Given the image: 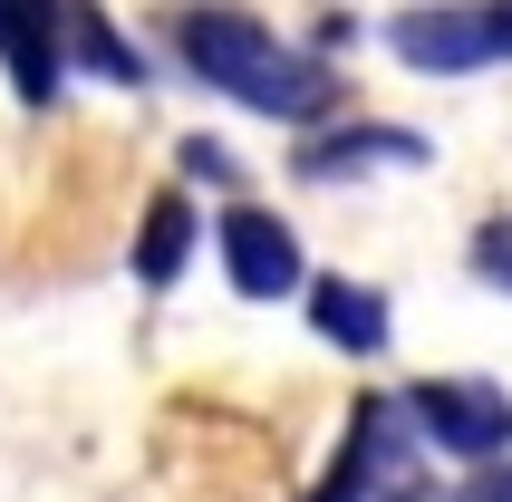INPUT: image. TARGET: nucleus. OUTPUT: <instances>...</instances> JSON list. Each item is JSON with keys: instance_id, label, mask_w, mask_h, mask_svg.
<instances>
[{"instance_id": "6", "label": "nucleus", "mask_w": 512, "mask_h": 502, "mask_svg": "<svg viewBox=\"0 0 512 502\" xmlns=\"http://www.w3.org/2000/svg\"><path fill=\"white\" fill-rule=\"evenodd\" d=\"M223 271L242 300H281L300 290V242H290L281 213H261V203H232L223 213Z\"/></svg>"}, {"instance_id": "4", "label": "nucleus", "mask_w": 512, "mask_h": 502, "mask_svg": "<svg viewBox=\"0 0 512 502\" xmlns=\"http://www.w3.org/2000/svg\"><path fill=\"white\" fill-rule=\"evenodd\" d=\"M0 68L20 107H49L68 78V0H0Z\"/></svg>"}, {"instance_id": "12", "label": "nucleus", "mask_w": 512, "mask_h": 502, "mask_svg": "<svg viewBox=\"0 0 512 502\" xmlns=\"http://www.w3.org/2000/svg\"><path fill=\"white\" fill-rule=\"evenodd\" d=\"M455 502H512V474H503V464H484V474L464 483V493H455Z\"/></svg>"}, {"instance_id": "7", "label": "nucleus", "mask_w": 512, "mask_h": 502, "mask_svg": "<svg viewBox=\"0 0 512 502\" xmlns=\"http://www.w3.org/2000/svg\"><path fill=\"white\" fill-rule=\"evenodd\" d=\"M435 145L426 136H406V126H339V136H310L300 145V174L310 184H348V174H377V165H426Z\"/></svg>"}, {"instance_id": "2", "label": "nucleus", "mask_w": 512, "mask_h": 502, "mask_svg": "<svg viewBox=\"0 0 512 502\" xmlns=\"http://www.w3.org/2000/svg\"><path fill=\"white\" fill-rule=\"evenodd\" d=\"M406 416L426 425L445 454H464L474 474L512 454V396L493 387V377H426V387L406 396Z\"/></svg>"}, {"instance_id": "13", "label": "nucleus", "mask_w": 512, "mask_h": 502, "mask_svg": "<svg viewBox=\"0 0 512 502\" xmlns=\"http://www.w3.org/2000/svg\"><path fill=\"white\" fill-rule=\"evenodd\" d=\"M493 10V39H503V58H512V0H484Z\"/></svg>"}, {"instance_id": "5", "label": "nucleus", "mask_w": 512, "mask_h": 502, "mask_svg": "<svg viewBox=\"0 0 512 502\" xmlns=\"http://www.w3.org/2000/svg\"><path fill=\"white\" fill-rule=\"evenodd\" d=\"M397 454H406V406L368 396V406L348 416L339 454H329V474L310 483V502H377V483L397 474Z\"/></svg>"}, {"instance_id": "1", "label": "nucleus", "mask_w": 512, "mask_h": 502, "mask_svg": "<svg viewBox=\"0 0 512 502\" xmlns=\"http://www.w3.org/2000/svg\"><path fill=\"white\" fill-rule=\"evenodd\" d=\"M174 49H184V68H194L203 87L242 97L252 116L310 126V116L339 107V78H329L310 49H290L281 29H261L252 10H174Z\"/></svg>"}, {"instance_id": "10", "label": "nucleus", "mask_w": 512, "mask_h": 502, "mask_svg": "<svg viewBox=\"0 0 512 502\" xmlns=\"http://www.w3.org/2000/svg\"><path fill=\"white\" fill-rule=\"evenodd\" d=\"M68 58H87V68H97V78H116V87L145 78V58L107 29V10H97V0H68Z\"/></svg>"}, {"instance_id": "8", "label": "nucleus", "mask_w": 512, "mask_h": 502, "mask_svg": "<svg viewBox=\"0 0 512 502\" xmlns=\"http://www.w3.org/2000/svg\"><path fill=\"white\" fill-rule=\"evenodd\" d=\"M310 319H319L329 348H358V358L387 348V300H377L368 280H310Z\"/></svg>"}, {"instance_id": "11", "label": "nucleus", "mask_w": 512, "mask_h": 502, "mask_svg": "<svg viewBox=\"0 0 512 502\" xmlns=\"http://www.w3.org/2000/svg\"><path fill=\"white\" fill-rule=\"evenodd\" d=\"M474 271H484L493 290H512V223H484V232H474Z\"/></svg>"}, {"instance_id": "3", "label": "nucleus", "mask_w": 512, "mask_h": 502, "mask_svg": "<svg viewBox=\"0 0 512 502\" xmlns=\"http://www.w3.org/2000/svg\"><path fill=\"white\" fill-rule=\"evenodd\" d=\"M387 49H397L406 68H426V78H474V68L503 58V39H493L484 0H416V10L387 20Z\"/></svg>"}, {"instance_id": "14", "label": "nucleus", "mask_w": 512, "mask_h": 502, "mask_svg": "<svg viewBox=\"0 0 512 502\" xmlns=\"http://www.w3.org/2000/svg\"><path fill=\"white\" fill-rule=\"evenodd\" d=\"M387 502H435V493H416V483H397V493H387Z\"/></svg>"}, {"instance_id": "9", "label": "nucleus", "mask_w": 512, "mask_h": 502, "mask_svg": "<svg viewBox=\"0 0 512 502\" xmlns=\"http://www.w3.org/2000/svg\"><path fill=\"white\" fill-rule=\"evenodd\" d=\"M184 251H194V203L184 194H155L145 203V232H136V280L145 290H165L184 271Z\"/></svg>"}]
</instances>
